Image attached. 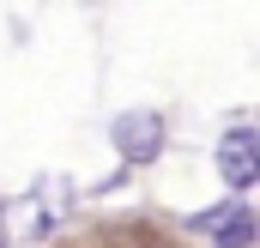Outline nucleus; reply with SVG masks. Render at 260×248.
I'll use <instances>...</instances> for the list:
<instances>
[{
  "instance_id": "f257e3e1",
  "label": "nucleus",
  "mask_w": 260,
  "mask_h": 248,
  "mask_svg": "<svg viewBox=\"0 0 260 248\" xmlns=\"http://www.w3.org/2000/svg\"><path fill=\"white\" fill-rule=\"evenodd\" d=\"M218 164H224V182L230 188L260 182V133L254 127H230L224 145H218Z\"/></svg>"
},
{
  "instance_id": "f03ea898",
  "label": "nucleus",
  "mask_w": 260,
  "mask_h": 248,
  "mask_svg": "<svg viewBox=\"0 0 260 248\" xmlns=\"http://www.w3.org/2000/svg\"><path fill=\"white\" fill-rule=\"evenodd\" d=\"M115 151L133 158V164H151V158L164 151V121H157V115H145V109L121 115V121H115Z\"/></svg>"
},
{
  "instance_id": "7ed1b4c3",
  "label": "nucleus",
  "mask_w": 260,
  "mask_h": 248,
  "mask_svg": "<svg viewBox=\"0 0 260 248\" xmlns=\"http://www.w3.org/2000/svg\"><path fill=\"white\" fill-rule=\"evenodd\" d=\"M218 242H224V248H248V242H254V212H242V206H236V212L218 224Z\"/></svg>"
}]
</instances>
